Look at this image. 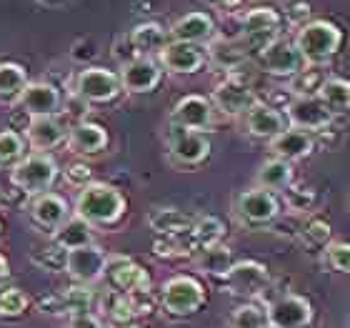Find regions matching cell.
<instances>
[{"label": "cell", "mask_w": 350, "mask_h": 328, "mask_svg": "<svg viewBox=\"0 0 350 328\" xmlns=\"http://www.w3.org/2000/svg\"><path fill=\"white\" fill-rule=\"evenodd\" d=\"M120 86H123L125 93L131 95H143V93H150L158 88L163 78V66L161 60L155 58H133L128 63L120 66Z\"/></svg>", "instance_id": "cell-11"}, {"label": "cell", "mask_w": 350, "mask_h": 328, "mask_svg": "<svg viewBox=\"0 0 350 328\" xmlns=\"http://www.w3.org/2000/svg\"><path fill=\"white\" fill-rule=\"evenodd\" d=\"M125 213L123 193L108 183H90L75 198V216L90 226H113Z\"/></svg>", "instance_id": "cell-1"}, {"label": "cell", "mask_w": 350, "mask_h": 328, "mask_svg": "<svg viewBox=\"0 0 350 328\" xmlns=\"http://www.w3.org/2000/svg\"><path fill=\"white\" fill-rule=\"evenodd\" d=\"M288 121H291L293 128L310 133L330 125L333 113L325 108V103L318 95H295L288 105Z\"/></svg>", "instance_id": "cell-13"}, {"label": "cell", "mask_w": 350, "mask_h": 328, "mask_svg": "<svg viewBox=\"0 0 350 328\" xmlns=\"http://www.w3.org/2000/svg\"><path fill=\"white\" fill-rule=\"evenodd\" d=\"M213 103L203 95H185L175 103L170 113V125L185 128V131L205 133L213 125Z\"/></svg>", "instance_id": "cell-14"}, {"label": "cell", "mask_w": 350, "mask_h": 328, "mask_svg": "<svg viewBox=\"0 0 350 328\" xmlns=\"http://www.w3.org/2000/svg\"><path fill=\"white\" fill-rule=\"evenodd\" d=\"M8 276H10V266H8L5 255L0 253V283H3V281H5Z\"/></svg>", "instance_id": "cell-42"}, {"label": "cell", "mask_w": 350, "mask_h": 328, "mask_svg": "<svg viewBox=\"0 0 350 328\" xmlns=\"http://www.w3.org/2000/svg\"><path fill=\"white\" fill-rule=\"evenodd\" d=\"M278 213H280V201L273 190L250 188L243 190L241 196L235 198V216L248 226L270 223V220L278 218Z\"/></svg>", "instance_id": "cell-8"}, {"label": "cell", "mask_w": 350, "mask_h": 328, "mask_svg": "<svg viewBox=\"0 0 350 328\" xmlns=\"http://www.w3.org/2000/svg\"><path fill=\"white\" fill-rule=\"evenodd\" d=\"M313 151V138L308 131H300V128H285L278 138L270 140V153L273 158H280V161L295 163L300 158L310 155Z\"/></svg>", "instance_id": "cell-25"}, {"label": "cell", "mask_w": 350, "mask_h": 328, "mask_svg": "<svg viewBox=\"0 0 350 328\" xmlns=\"http://www.w3.org/2000/svg\"><path fill=\"white\" fill-rule=\"evenodd\" d=\"M131 43L135 55L140 58H161L165 45L170 43V30H165L158 23H140L131 30Z\"/></svg>", "instance_id": "cell-24"}, {"label": "cell", "mask_w": 350, "mask_h": 328, "mask_svg": "<svg viewBox=\"0 0 350 328\" xmlns=\"http://www.w3.org/2000/svg\"><path fill=\"white\" fill-rule=\"evenodd\" d=\"M131 328H140V326H131Z\"/></svg>", "instance_id": "cell-44"}, {"label": "cell", "mask_w": 350, "mask_h": 328, "mask_svg": "<svg viewBox=\"0 0 350 328\" xmlns=\"http://www.w3.org/2000/svg\"><path fill=\"white\" fill-rule=\"evenodd\" d=\"M105 276L110 278V283L116 286L120 293H148L150 288V276L140 268L138 263H133L131 258H123V255H113L108 261V270Z\"/></svg>", "instance_id": "cell-17"}, {"label": "cell", "mask_w": 350, "mask_h": 328, "mask_svg": "<svg viewBox=\"0 0 350 328\" xmlns=\"http://www.w3.org/2000/svg\"><path fill=\"white\" fill-rule=\"evenodd\" d=\"M93 228L95 226H90L81 216H70V218L53 234V243L60 246L63 251H75V248L93 246Z\"/></svg>", "instance_id": "cell-27"}, {"label": "cell", "mask_w": 350, "mask_h": 328, "mask_svg": "<svg viewBox=\"0 0 350 328\" xmlns=\"http://www.w3.org/2000/svg\"><path fill=\"white\" fill-rule=\"evenodd\" d=\"M268 328H270V326H268Z\"/></svg>", "instance_id": "cell-45"}, {"label": "cell", "mask_w": 350, "mask_h": 328, "mask_svg": "<svg viewBox=\"0 0 350 328\" xmlns=\"http://www.w3.org/2000/svg\"><path fill=\"white\" fill-rule=\"evenodd\" d=\"M30 118H45L55 116L60 108V90L53 83H28L21 103H18Z\"/></svg>", "instance_id": "cell-23"}, {"label": "cell", "mask_w": 350, "mask_h": 328, "mask_svg": "<svg viewBox=\"0 0 350 328\" xmlns=\"http://www.w3.org/2000/svg\"><path fill=\"white\" fill-rule=\"evenodd\" d=\"M66 328H103V323L93 314H78V316H70V321H68Z\"/></svg>", "instance_id": "cell-40"}, {"label": "cell", "mask_w": 350, "mask_h": 328, "mask_svg": "<svg viewBox=\"0 0 350 328\" xmlns=\"http://www.w3.org/2000/svg\"><path fill=\"white\" fill-rule=\"evenodd\" d=\"M188 223H190L188 216H183V213L175 211V208H161V211H155L153 216H150V226H153L158 234H168V236L185 234V231H190Z\"/></svg>", "instance_id": "cell-34"}, {"label": "cell", "mask_w": 350, "mask_h": 328, "mask_svg": "<svg viewBox=\"0 0 350 328\" xmlns=\"http://www.w3.org/2000/svg\"><path fill=\"white\" fill-rule=\"evenodd\" d=\"M243 125H245V133L253 136L258 140H273L278 138L280 133L285 131V118L280 110L270 108L265 103H256L253 108L243 116Z\"/></svg>", "instance_id": "cell-20"}, {"label": "cell", "mask_w": 350, "mask_h": 328, "mask_svg": "<svg viewBox=\"0 0 350 328\" xmlns=\"http://www.w3.org/2000/svg\"><path fill=\"white\" fill-rule=\"evenodd\" d=\"M25 140L36 153H48L53 148H58L63 140H68V131L55 116L30 118L25 128Z\"/></svg>", "instance_id": "cell-21"}, {"label": "cell", "mask_w": 350, "mask_h": 328, "mask_svg": "<svg viewBox=\"0 0 350 328\" xmlns=\"http://www.w3.org/2000/svg\"><path fill=\"white\" fill-rule=\"evenodd\" d=\"M40 5H45V8H58V5H63L66 0H38Z\"/></svg>", "instance_id": "cell-43"}, {"label": "cell", "mask_w": 350, "mask_h": 328, "mask_svg": "<svg viewBox=\"0 0 350 328\" xmlns=\"http://www.w3.org/2000/svg\"><path fill=\"white\" fill-rule=\"evenodd\" d=\"M190 236H193V241L198 246H215L220 241V236H223V226H220L218 218H200L196 226L190 228Z\"/></svg>", "instance_id": "cell-37"}, {"label": "cell", "mask_w": 350, "mask_h": 328, "mask_svg": "<svg viewBox=\"0 0 350 328\" xmlns=\"http://www.w3.org/2000/svg\"><path fill=\"white\" fill-rule=\"evenodd\" d=\"M28 88V73L18 63H0V105H18Z\"/></svg>", "instance_id": "cell-28"}, {"label": "cell", "mask_w": 350, "mask_h": 328, "mask_svg": "<svg viewBox=\"0 0 350 328\" xmlns=\"http://www.w3.org/2000/svg\"><path fill=\"white\" fill-rule=\"evenodd\" d=\"M315 95L325 103V108L330 113L350 110V81H345V78H325Z\"/></svg>", "instance_id": "cell-30"}, {"label": "cell", "mask_w": 350, "mask_h": 328, "mask_svg": "<svg viewBox=\"0 0 350 328\" xmlns=\"http://www.w3.org/2000/svg\"><path fill=\"white\" fill-rule=\"evenodd\" d=\"M170 40H183L193 45H208L215 40V21L208 13H185L173 23L170 28Z\"/></svg>", "instance_id": "cell-19"}, {"label": "cell", "mask_w": 350, "mask_h": 328, "mask_svg": "<svg viewBox=\"0 0 350 328\" xmlns=\"http://www.w3.org/2000/svg\"><path fill=\"white\" fill-rule=\"evenodd\" d=\"M28 296L21 291V288H0V316L3 318H18L28 311Z\"/></svg>", "instance_id": "cell-36"}, {"label": "cell", "mask_w": 350, "mask_h": 328, "mask_svg": "<svg viewBox=\"0 0 350 328\" xmlns=\"http://www.w3.org/2000/svg\"><path fill=\"white\" fill-rule=\"evenodd\" d=\"M120 75L103 66L83 68L75 78V95L83 103H110L120 95Z\"/></svg>", "instance_id": "cell-4"}, {"label": "cell", "mask_w": 350, "mask_h": 328, "mask_svg": "<svg viewBox=\"0 0 350 328\" xmlns=\"http://www.w3.org/2000/svg\"><path fill=\"white\" fill-rule=\"evenodd\" d=\"M168 153L173 163L185 168L200 166L211 155V140L205 138V133L185 131L178 125H170L168 133Z\"/></svg>", "instance_id": "cell-9"}, {"label": "cell", "mask_w": 350, "mask_h": 328, "mask_svg": "<svg viewBox=\"0 0 350 328\" xmlns=\"http://www.w3.org/2000/svg\"><path fill=\"white\" fill-rule=\"evenodd\" d=\"M340 43H343V33L330 21L306 23L295 36V45H298L300 55L306 58L308 66L328 63L340 51Z\"/></svg>", "instance_id": "cell-2"}, {"label": "cell", "mask_w": 350, "mask_h": 328, "mask_svg": "<svg viewBox=\"0 0 350 328\" xmlns=\"http://www.w3.org/2000/svg\"><path fill=\"white\" fill-rule=\"evenodd\" d=\"M313 321V308L300 296H280L268 308L270 328H306Z\"/></svg>", "instance_id": "cell-15"}, {"label": "cell", "mask_w": 350, "mask_h": 328, "mask_svg": "<svg viewBox=\"0 0 350 328\" xmlns=\"http://www.w3.org/2000/svg\"><path fill=\"white\" fill-rule=\"evenodd\" d=\"M205 291L196 278L190 276H175L163 283L161 303L170 316H190L203 306Z\"/></svg>", "instance_id": "cell-6"}, {"label": "cell", "mask_w": 350, "mask_h": 328, "mask_svg": "<svg viewBox=\"0 0 350 328\" xmlns=\"http://www.w3.org/2000/svg\"><path fill=\"white\" fill-rule=\"evenodd\" d=\"M211 103L213 108L220 110L223 116L238 118V116H245L258 101L256 95H253V88L245 81H241V78H226L223 83L215 86Z\"/></svg>", "instance_id": "cell-10"}, {"label": "cell", "mask_w": 350, "mask_h": 328, "mask_svg": "<svg viewBox=\"0 0 350 328\" xmlns=\"http://www.w3.org/2000/svg\"><path fill=\"white\" fill-rule=\"evenodd\" d=\"M325 261L338 273H350V243H328L325 246Z\"/></svg>", "instance_id": "cell-38"}, {"label": "cell", "mask_w": 350, "mask_h": 328, "mask_svg": "<svg viewBox=\"0 0 350 328\" xmlns=\"http://www.w3.org/2000/svg\"><path fill=\"white\" fill-rule=\"evenodd\" d=\"M228 288L233 293H241V296H253V293H260L265 286H268L270 276L268 268L260 266L256 261H238L233 263V268L228 270Z\"/></svg>", "instance_id": "cell-22"}, {"label": "cell", "mask_w": 350, "mask_h": 328, "mask_svg": "<svg viewBox=\"0 0 350 328\" xmlns=\"http://www.w3.org/2000/svg\"><path fill=\"white\" fill-rule=\"evenodd\" d=\"M30 218L36 226H40L43 231H51L55 234L68 218H70V208H68V201L58 193H40V196L33 198L30 203Z\"/></svg>", "instance_id": "cell-18"}, {"label": "cell", "mask_w": 350, "mask_h": 328, "mask_svg": "<svg viewBox=\"0 0 350 328\" xmlns=\"http://www.w3.org/2000/svg\"><path fill=\"white\" fill-rule=\"evenodd\" d=\"M198 268L213 276H228V270L233 268V251L220 243L203 248L198 255Z\"/></svg>", "instance_id": "cell-31"}, {"label": "cell", "mask_w": 350, "mask_h": 328, "mask_svg": "<svg viewBox=\"0 0 350 328\" xmlns=\"http://www.w3.org/2000/svg\"><path fill=\"white\" fill-rule=\"evenodd\" d=\"M256 183L258 188L273 190V193L275 190H288L293 186V163L280 161V158H268L258 168Z\"/></svg>", "instance_id": "cell-29"}, {"label": "cell", "mask_w": 350, "mask_h": 328, "mask_svg": "<svg viewBox=\"0 0 350 328\" xmlns=\"http://www.w3.org/2000/svg\"><path fill=\"white\" fill-rule=\"evenodd\" d=\"M68 181L73 183V186H81V188H85V186H90V168L88 166H73L66 171Z\"/></svg>", "instance_id": "cell-39"}, {"label": "cell", "mask_w": 350, "mask_h": 328, "mask_svg": "<svg viewBox=\"0 0 350 328\" xmlns=\"http://www.w3.org/2000/svg\"><path fill=\"white\" fill-rule=\"evenodd\" d=\"M230 328H268V311L258 303H243L230 316Z\"/></svg>", "instance_id": "cell-35"}, {"label": "cell", "mask_w": 350, "mask_h": 328, "mask_svg": "<svg viewBox=\"0 0 350 328\" xmlns=\"http://www.w3.org/2000/svg\"><path fill=\"white\" fill-rule=\"evenodd\" d=\"M25 143L28 140L18 131H0V166H18L25 158Z\"/></svg>", "instance_id": "cell-33"}, {"label": "cell", "mask_w": 350, "mask_h": 328, "mask_svg": "<svg viewBox=\"0 0 350 328\" xmlns=\"http://www.w3.org/2000/svg\"><path fill=\"white\" fill-rule=\"evenodd\" d=\"M260 63L270 75H280V78H293L300 75L303 68L308 66L306 58L300 55L295 40H273V43L260 53Z\"/></svg>", "instance_id": "cell-12"}, {"label": "cell", "mask_w": 350, "mask_h": 328, "mask_svg": "<svg viewBox=\"0 0 350 328\" xmlns=\"http://www.w3.org/2000/svg\"><path fill=\"white\" fill-rule=\"evenodd\" d=\"M161 66L173 75H193L198 73L205 63V53L200 45L183 43V40H170L165 51L161 53Z\"/></svg>", "instance_id": "cell-16"}, {"label": "cell", "mask_w": 350, "mask_h": 328, "mask_svg": "<svg viewBox=\"0 0 350 328\" xmlns=\"http://www.w3.org/2000/svg\"><path fill=\"white\" fill-rule=\"evenodd\" d=\"M58 181V163L51 153H30L10 171V183L25 196H40Z\"/></svg>", "instance_id": "cell-3"}, {"label": "cell", "mask_w": 350, "mask_h": 328, "mask_svg": "<svg viewBox=\"0 0 350 328\" xmlns=\"http://www.w3.org/2000/svg\"><path fill=\"white\" fill-rule=\"evenodd\" d=\"M208 3H211L215 10H223V13H226V10H233V8L238 5L241 0H208Z\"/></svg>", "instance_id": "cell-41"}, {"label": "cell", "mask_w": 350, "mask_h": 328, "mask_svg": "<svg viewBox=\"0 0 350 328\" xmlns=\"http://www.w3.org/2000/svg\"><path fill=\"white\" fill-rule=\"evenodd\" d=\"M280 18L273 8H253L241 18V43L245 51H265L278 40Z\"/></svg>", "instance_id": "cell-5"}, {"label": "cell", "mask_w": 350, "mask_h": 328, "mask_svg": "<svg viewBox=\"0 0 350 328\" xmlns=\"http://www.w3.org/2000/svg\"><path fill=\"white\" fill-rule=\"evenodd\" d=\"M108 261H110V255L105 253L100 246H95V243L85 248H75V251H68L66 273L73 278L78 286H90L105 276Z\"/></svg>", "instance_id": "cell-7"}, {"label": "cell", "mask_w": 350, "mask_h": 328, "mask_svg": "<svg viewBox=\"0 0 350 328\" xmlns=\"http://www.w3.org/2000/svg\"><path fill=\"white\" fill-rule=\"evenodd\" d=\"M211 60L223 71H235L245 60V48L243 43H230V40H213L211 43Z\"/></svg>", "instance_id": "cell-32"}, {"label": "cell", "mask_w": 350, "mask_h": 328, "mask_svg": "<svg viewBox=\"0 0 350 328\" xmlns=\"http://www.w3.org/2000/svg\"><path fill=\"white\" fill-rule=\"evenodd\" d=\"M68 146L81 155H95L100 153V151H105V146H108V133H105L103 125L81 121V123H75L68 131Z\"/></svg>", "instance_id": "cell-26"}]
</instances>
